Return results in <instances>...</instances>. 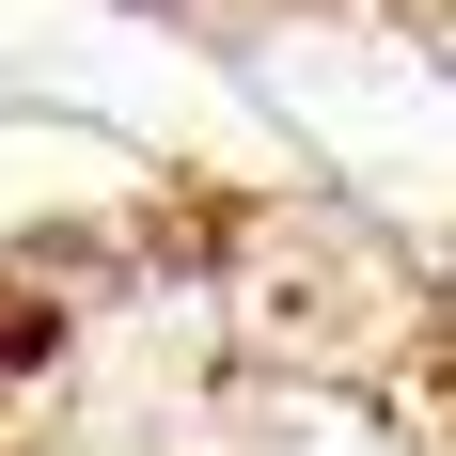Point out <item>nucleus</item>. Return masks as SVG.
Segmentation results:
<instances>
[{"label":"nucleus","mask_w":456,"mask_h":456,"mask_svg":"<svg viewBox=\"0 0 456 456\" xmlns=\"http://www.w3.org/2000/svg\"><path fill=\"white\" fill-rule=\"evenodd\" d=\"M142 16L221 32V47H252V32H410V47L456 63V0H142Z\"/></svg>","instance_id":"f257e3e1"}]
</instances>
